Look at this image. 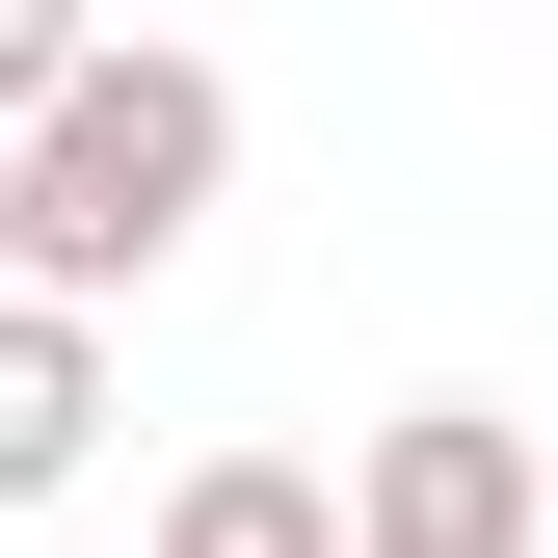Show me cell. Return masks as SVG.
<instances>
[{
  "label": "cell",
  "mask_w": 558,
  "mask_h": 558,
  "mask_svg": "<svg viewBox=\"0 0 558 558\" xmlns=\"http://www.w3.org/2000/svg\"><path fill=\"white\" fill-rule=\"evenodd\" d=\"M214 186H240V81H214V53H160V27H107L81 81L0 133V293H53V319L160 293V266L214 240Z\"/></svg>",
  "instance_id": "1"
},
{
  "label": "cell",
  "mask_w": 558,
  "mask_h": 558,
  "mask_svg": "<svg viewBox=\"0 0 558 558\" xmlns=\"http://www.w3.org/2000/svg\"><path fill=\"white\" fill-rule=\"evenodd\" d=\"M160 558H345V506H319V452H186Z\"/></svg>",
  "instance_id": "3"
},
{
  "label": "cell",
  "mask_w": 558,
  "mask_h": 558,
  "mask_svg": "<svg viewBox=\"0 0 558 558\" xmlns=\"http://www.w3.org/2000/svg\"><path fill=\"white\" fill-rule=\"evenodd\" d=\"M81 53H107V0H0V133H27L53 81H81Z\"/></svg>",
  "instance_id": "4"
},
{
  "label": "cell",
  "mask_w": 558,
  "mask_h": 558,
  "mask_svg": "<svg viewBox=\"0 0 558 558\" xmlns=\"http://www.w3.org/2000/svg\"><path fill=\"white\" fill-rule=\"evenodd\" d=\"M81 452H107V319H53V293H0V506H53Z\"/></svg>",
  "instance_id": "2"
}]
</instances>
